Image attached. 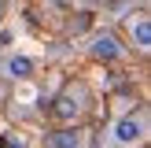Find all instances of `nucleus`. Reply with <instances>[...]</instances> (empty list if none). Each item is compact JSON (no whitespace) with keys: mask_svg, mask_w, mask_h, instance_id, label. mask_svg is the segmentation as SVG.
Instances as JSON below:
<instances>
[{"mask_svg":"<svg viewBox=\"0 0 151 148\" xmlns=\"http://www.w3.org/2000/svg\"><path fill=\"white\" fill-rule=\"evenodd\" d=\"M4 74H7V78H29V74H33V59H29V56H7Z\"/></svg>","mask_w":151,"mask_h":148,"instance_id":"nucleus-4","label":"nucleus"},{"mask_svg":"<svg viewBox=\"0 0 151 148\" xmlns=\"http://www.w3.org/2000/svg\"><path fill=\"white\" fill-rule=\"evenodd\" d=\"M114 144H137L140 137H144V122L140 118H133V115H125V118H118L114 122Z\"/></svg>","mask_w":151,"mask_h":148,"instance_id":"nucleus-1","label":"nucleus"},{"mask_svg":"<svg viewBox=\"0 0 151 148\" xmlns=\"http://www.w3.org/2000/svg\"><path fill=\"white\" fill-rule=\"evenodd\" d=\"M0 148H26V141H22L19 133H4V137H0Z\"/></svg>","mask_w":151,"mask_h":148,"instance_id":"nucleus-7","label":"nucleus"},{"mask_svg":"<svg viewBox=\"0 0 151 148\" xmlns=\"http://www.w3.org/2000/svg\"><path fill=\"white\" fill-rule=\"evenodd\" d=\"M122 44H118V37L114 33H96V41H92V56L96 59H107V63H111V59H122Z\"/></svg>","mask_w":151,"mask_h":148,"instance_id":"nucleus-2","label":"nucleus"},{"mask_svg":"<svg viewBox=\"0 0 151 148\" xmlns=\"http://www.w3.org/2000/svg\"><path fill=\"white\" fill-rule=\"evenodd\" d=\"M48 148H81V133L78 130H59L48 137Z\"/></svg>","mask_w":151,"mask_h":148,"instance_id":"nucleus-6","label":"nucleus"},{"mask_svg":"<svg viewBox=\"0 0 151 148\" xmlns=\"http://www.w3.org/2000/svg\"><path fill=\"white\" fill-rule=\"evenodd\" d=\"M129 33H133V41H137V48H140V52H147V48H151V22H147V19L129 22Z\"/></svg>","mask_w":151,"mask_h":148,"instance_id":"nucleus-5","label":"nucleus"},{"mask_svg":"<svg viewBox=\"0 0 151 148\" xmlns=\"http://www.w3.org/2000/svg\"><path fill=\"white\" fill-rule=\"evenodd\" d=\"M81 96H85L81 89H78V96H74V89H70L66 96H59V100H55V115L63 118V122H70V118L81 115Z\"/></svg>","mask_w":151,"mask_h":148,"instance_id":"nucleus-3","label":"nucleus"}]
</instances>
